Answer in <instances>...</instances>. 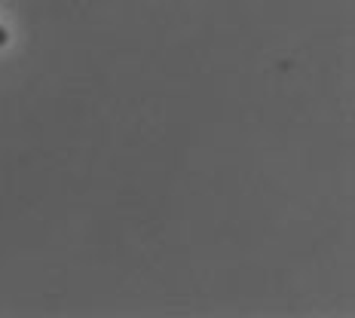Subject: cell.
Returning <instances> with one entry per match:
<instances>
[{"label": "cell", "instance_id": "6da1fadb", "mask_svg": "<svg viewBox=\"0 0 355 318\" xmlns=\"http://www.w3.org/2000/svg\"><path fill=\"white\" fill-rule=\"evenodd\" d=\"M3 46H10V31L0 25V49H3Z\"/></svg>", "mask_w": 355, "mask_h": 318}]
</instances>
